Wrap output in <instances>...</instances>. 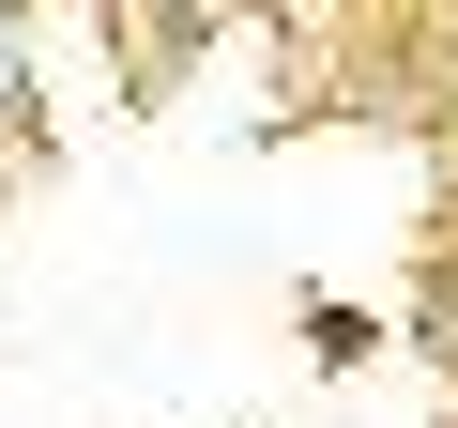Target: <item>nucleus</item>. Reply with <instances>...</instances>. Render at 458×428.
I'll return each instance as SVG.
<instances>
[{"label":"nucleus","mask_w":458,"mask_h":428,"mask_svg":"<svg viewBox=\"0 0 458 428\" xmlns=\"http://www.w3.org/2000/svg\"><path fill=\"white\" fill-rule=\"evenodd\" d=\"M306 352H321V367H367V352H382V321H367L352 291H306Z\"/></svg>","instance_id":"1"},{"label":"nucleus","mask_w":458,"mask_h":428,"mask_svg":"<svg viewBox=\"0 0 458 428\" xmlns=\"http://www.w3.org/2000/svg\"><path fill=\"white\" fill-rule=\"evenodd\" d=\"M0 138H31V31H16V0H0Z\"/></svg>","instance_id":"2"}]
</instances>
